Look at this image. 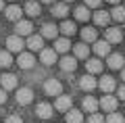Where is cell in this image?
I'll use <instances>...</instances> for the list:
<instances>
[{
    "instance_id": "6da1fadb",
    "label": "cell",
    "mask_w": 125,
    "mask_h": 123,
    "mask_svg": "<svg viewBox=\"0 0 125 123\" xmlns=\"http://www.w3.org/2000/svg\"><path fill=\"white\" fill-rule=\"evenodd\" d=\"M23 46H25V42H23L21 35L15 34V35H9V38H6V48H9V52H19L21 54Z\"/></svg>"
},
{
    "instance_id": "7a4b0ae2",
    "label": "cell",
    "mask_w": 125,
    "mask_h": 123,
    "mask_svg": "<svg viewBox=\"0 0 125 123\" xmlns=\"http://www.w3.org/2000/svg\"><path fill=\"white\" fill-rule=\"evenodd\" d=\"M44 92L50 94V96H61L62 94V84L58 81V79L52 77V79H48V81L44 84Z\"/></svg>"
},
{
    "instance_id": "3957f363",
    "label": "cell",
    "mask_w": 125,
    "mask_h": 123,
    "mask_svg": "<svg viewBox=\"0 0 125 123\" xmlns=\"http://www.w3.org/2000/svg\"><path fill=\"white\" fill-rule=\"evenodd\" d=\"M117 102H119V100H117L115 96H111V94H104V96L100 98V106H102V109L106 111L108 115L117 111Z\"/></svg>"
},
{
    "instance_id": "277c9868",
    "label": "cell",
    "mask_w": 125,
    "mask_h": 123,
    "mask_svg": "<svg viewBox=\"0 0 125 123\" xmlns=\"http://www.w3.org/2000/svg\"><path fill=\"white\" fill-rule=\"evenodd\" d=\"M104 40H106L108 44H119L121 40H123V34H121L119 27H108L104 31Z\"/></svg>"
},
{
    "instance_id": "5b68a950",
    "label": "cell",
    "mask_w": 125,
    "mask_h": 123,
    "mask_svg": "<svg viewBox=\"0 0 125 123\" xmlns=\"http://www.w3.org/2000/svg\"><path fill=\"white\" fill-rule=\"evenodd\" d=\"M21 15H23V11H21V6H17V4H10V6H6V11H4V17L9 19V21H21Z\"/></svg>"
},
{
    "instance_id": "8992f818",
    "label": "cell",
    "mask_w": 125,
    "mask_h": 123,
    "mask_svg": "<svg viewBox=\"0 0 125 123\" xmlns=\"http://www.w3.org/2000/svg\"><path fill=\"white\" fill-rule=\"evenodd\" d=\"M96 86H98V81H96V79H94L90 73H85L83 77H79V88H81V90H85V92H92Z\"/></svg>"
},
{
    "instance_id": "52a82bcc",
    "label": "cell",
    "mask_w": 125,
    "mask_h": 123,
    "mask_svg": "<svg viewBox=\"0 0 125 123\" xmlns=\"http://www.w3.org/2000/svg\"><path fill=\"white\" fill-rule=\"evenodd\" d=\"M98 86H100V90H102L104 94H111L113 90L117 88V84H115V77H111V75H104V77L98 81Z\"/></svg>"
},
{
    "instance_id": "ba28073f",
    "label": "cell",
    "mask_w": 125,
    "mask_h": 123,
    "mask_svg": "<svg viewBox=\"0 0 125 123\" xmlns=\"http://www.w3.org/2000/svg\"><path fill=\"white\" fill-rule=\"evenodd\" d=\"M58 65H61L62 71H67V73H71V71L77 69V58L75 56H62L61 61H58Z\"/></svg>"
},
{
    "instance_id": "9c48e42d",
    "label": "cell",
    "mask_w": 125,
    "mask_h": 123,
    "mask_svg": "<svg viewBox=\"0 0 125 123\" xmlns=\"http://www.w3.org/2000/svg\"><path fill=\"white\" fill-rule=\"evenodd\" d=\"M0 86H2V90H15L17 88V77L13 73H4L0 77Z\"/></svg>"
},
{
    "instance_id": "30bf717a",
    "label": "cell",
    "mask_w": 125,
    "mask_h": 123,
    "mask_svg": "<svg viewBox=\"0 0 125 123\" xmlns=\"http://www.w3.org/2000/svg\"><path fill=\"white\" fill-rule=\"evenodd\" d=\"M17 63H19L21 69H31L33 63H36V58H33V54H29V52H21L19 58H17Z\"/></svg>"
},
{
    "instance_id": "8fae6325",
    "label": "cell",
    "mask_w": 125,
    "mask_h": 123,
    "mask_svg": "<svg viewBox=\"0 0 125 123\" xmlns=\"http://www.w3.org/2000/svg\"><path fill=\"white\" fill-rule=\"evenodd\" d=\"M31 100H33V92H31L29 88H21L17 92V102H19V104L25 106V104H29Z\"/></svg>"
},
{
    "instance_id": "7c38bea8",
    "label": "cell",
    "mask_w": 125,
    "mask_h": 123,
    "mask_svg": "<svg viewBox=\"0 0 125 123\" xmlns=\"http://www.w3.org/2000/svg\"><path fill=\"white\" fill-rule=\"evenodd\" d=\"M94 50H96L98 56H111V44H108L106 40H98L94 44Z\"/></svg>"
},
{
    "instance_id": "4fadbf2b",
    "label": "cell",
    "mask_w": 125,
    "mask_h": 123,
    "mask_svg": "<svg viewBox=\"0 0 125 123\" xmlns=\"http://www.w3.org/2000/svg\"><path fill=\"white\" fill-rule=\"evenodd\" d=\"M98 106H100V102L96 100V98H92V96H85V98H83V102H81V109L88 111L90 115L96 113V109H98Z\"/></svg>"
},
{
    "instance_id": "5bb4252c",
    "label": "cell",
    "mask_w": 125,
    "mask_h": 123,
    "mask_svg": "<svg viewBox=\"0 0 125 123\" xmlns=\"http://www.w3.org/2000/svg\"><path fill=\"white\" fill-rule=\"evenodd\" d=\"M40 61L44 65H54V61H56V50L54 48H44L42 54H40Z\"/></svg>"
},
{
    "instance_id": "9a60e30c",
    "label": "cell",
    "mask_w": 125,
    "mask_h": 123,
    "mask_svg": "<svg viewBox=\"0 0 125 123\" xmlns=\"http://www.w3.org/2000/svg\"><path fill=\"white\" fill-rule=\"evenodd\" d=\"M31 29H33L31 21H19L17 25H15V31H17V35H33V34H31Z\"/></svg>"
},
{
    "instance_id": "2e32d148",
    "label": "cell",
    "mask_w": 125,
    "mask_h": 123,
    "mask_svg": "<svg viewBox=\"0 0 125 123\" xmlns=\"http://www.w3.org/2000/svg\"><path fill=\"white\" fill-rule=\"evenodd\" d=\"M111 19H113L111 13H106V11H96V15H94V21H96L98 27H106Z\"/></svg>"
},
{
    "instance_id": "e0dca14e",
    "label": "cell",
    "mask_w": 125,
    "mask_h": 123,
    "mask_svg": "<svg viewBox=\"0 0 125 123\" xmlns=\"http://www.w3.org/2000/svg\"><path fill=\"white\" fill-rule=\"evenodd\" d=\"M36 115L40 119H50V117H52V106H50L48 102H40L38 109H36Z\"/></svg>"
},
{
    "instance_id": "ac0fdd59",
    "label": "cell",
    "mask_w": 125,
    "mask_h": 123,
    "mask_svg": "<svg viewBox=\"0 0 125 123\" xmlns=\"http://www.w3.org/2000/svg\"><path fill=\"white\" fill-rule=\"evenodd\" d=\"M123 63H125V58L121 56L119 52H113L111 56H108V67H111V69H121L123 71Z\"/></svg>"
},
{
    "instance_id": "d6986e66",
    "label": "cell",
    "mask_w": 125,
    "mask_h": 123,
    "mask_svg": "<svg viewBox=\"0 0 125 123\" xmlns=\"http://www.w3.org/2000/svg\"><path fill=\"white\" fill-rule=\"evenodd\" d=\"M27 46H29V50H44V38L42 35H29Z\"/></svg>"
},
{
    "instance_id": "ffe728a7",
    "label": "cell",
    "mask_w": 125,
    "mask_h": 123,
    "mask_svg": "<svg viewBox=\"0 0 125 123\" xmlns=\"http://www.w3.org/2000/svg\"><path fill=\"white\" fill-rule=\"evenodd\" d=\"M54 109L56 111H71V98L69 96H58L56 98V102H54Z\"/></svg>"
},
{
    "instance_id": "44dd1931",
    "label": "cell",
    "mask_w": 125,
    "mask_h": 123,
    "mask_svg": "<svg viewBox=\"0 0 125 123\" xmlns=\"http://www.w3.org/2000/svg\"><path fill=\"white\" fill-rule=\"evenodd\" d=\"M85 69H88L90 75L92 73H100V71H102V63H100L98 58H88V61H85Z\"/></svg>"
},
{
    "instance_id": "7402d4cb",
    "label": "cell",
    "mask_w": 125,
    "mask_h": 123,
    "mask_svg": "<svg viewBox=\"0 0 125 123\" xmlns=\"http://www.w3.org/2000/svg\"><path fill=\"white\" fill-rule=\"evenodd\" d=\"M56 31H58V27L56 25H52V23H44L42 25V38H56Z\"/></svg>"
},
{
    "instance_id": "603a6c76",
    "label": "cell",
    "mask_w": 125,
    "mask_h": 123,
    "mask_svg": "<svg viewBox=\"0 0 125 123\" xmlns=\"http://www.w3.org/2000/svg\"><path fill=\"white\" fill-rule=\"evenodd\" d=\"M81 38H83L85 44H88V42H98V40H96V29H94V27H83V29H81Z\"/></svg>"
},
{
    "instance_id": "cb8c5ba5",
    "label": "cell",
    "mask_w": 125,
    "mask_h": 123,
    "mask_svg": "<svg viewBox=\"0 0 125 123\" xmlns=\"http://www.w3.org/2000/svg\"><path fill=\"white\" fill-rule=\"evenodd\" d=\"M69 48H71V42H69L67 38H58L56 42H54V50H56V52H67Z\"/></svg>"
},
{
    "instance_id": "d4e9b609",
    "label": "cell",
    "mask_w": 125,
    "mask_h": 123,
    "mask_svg": "<svg viewBox=\"0 0 125 123\" xmlns=\"http://www.w3.org/2000/svg\"><path fill=\"white\" fill-rule=\"evenodd\" d=\"M25 13L29 15V17H38V15H40V4H38L36 0H29L25 4Z\"/></svg>"
},
{
    "instance_id": "484cf974",
    "label": "cell",
    "mask_w": 125,
    "mask_h": 123,
    "mask_svg": "<svg viewBox=\"0 0 125 123\" xmlns=\"http://www.w3.org/2000/svg\"><path fill=\"white\" fill-rule=\"evenodd\" d=\"M67 123H83V115H81V111L71 109L67 113Z\"/></svg>"
},
{
    "instance_id": "4316f807",
    "label": "cell",
    "mask_w": 125,
    "mask_h": 123,
    "mask_svg": "<svg viewBox=\"0 0 125 123\" xmlns=\"http://www.w3.org/2000/svg\"><path fill=\"white\" fill-rule=\"evenodd\" d=\"M67 13H69V9H67V4H65V2H61V4H54V6H52V15H54V17L65 19V17H67Z\"/></svg>"
},
{
    "instance_id": "83f0119b",
    "label": "cell",
    "mask_w": 125,
    "mask_h": 123,
    "mask_svg": "<svg viewBox=\"0 0 125 123\" xmlns=\"http://www.w3.org/2000/svg\"><path fill=\"white\" fill-rule=\"evenodd\" d=\"M75 58H88V44H85V42H81V44H75Z\"/></svg>"
},
{
    "instance_id": "f1b7e54d",
    "label": "cell",
    "mask_w": 125,
    "mask_h": 123,
    "mask_svg": "<svg viewBox=\"0 0 125 123\" xmlns=\"http://www.w3.org/2000/svg\"><path fill=\"white\" fill-rule=\"evenodd\" d=\"M75 19H77V21H88V19H90V11H88L85 4L75 9Z\"/></svg>"
},
{
    "instance_id": "f546056e",
    "label": "cell",
    "mask_w": 125,
    "mask_h": 123,
    "mask_svg": "<svg viewBox=\"0 0 125 123\" xmlns=\"http://www.w3.org/2000/svg\"><path fill=\"white\" fill-rule=\"evenodd\" d=\"M61 31H62L65 35H73V34L77 31V27H75V23H73V21H62Z\"/></svg>"
},
{
    "instance_id": "4dcf8cb0",
    "label": "cell",
    "mask_w": 125,
    "mask_h": 123,
    "mask_svg": "<svg viewBox=\"0 0 125 123\" xmlns=\"http://www.w3.org/2000/svg\"><path fill=\"white\" fill-rule=\"evenodd\" d=\"M13 65V56L9 50H0V67H10Z\"/></svg>"
},
{
    "instance_id": "1f68e13d",
    "label": "cell",
    "mask_w": 125,
    "mask_h": 123,
    "mask_svg": "<svg viewBox=\"0 0 125 123\" xmlns=\"http://www.w3.org/2000/svg\"><path fill=\"white\" fill-rule=\"evenodd\" d=\"M111 17L115 19V21H125V9L123 6H115V9H113V13H111Z\"/></svg>"
},
{
    "instance_id": "d6a6232c",
    "label": "cell",
    "mask_w": 125,
    "mask_h": 123,
    "mask_svg": "<svg viewBox=\"0 0 125 123\" xmlns=\"http://www.w3.org/2000/svg\"><path fill=\"white\" fill-rule=\"evenodd\" d=\"M106 123H125V119H123V115H119V113H111L106 117Z\"/></svg>"
},
{
    "instance_id": "836d02e7",
    "label": "cell",
    "mask_w": 125,
    "mask_h": 123,
    "mask_svg": "<svg viewBox=\"0 0 125 123\" xmlns=\"http://www.w3.org/2000/svg\"><path fill=\"white\" fill-rule=\"evenodd\" d=\"M88 123H106V119H104L102 115H98V113H94V115H90Z\"/></svg>"
},
{
    "instance_id": "e575fe53",
    "label": "cell",
    "mask_w": 125,
    "mask_h": 123,
    "mask_svg": "<svg viewBox=\"0 0 125 123\" xmlns=\"http://www.w3.org/2000/svg\"><path fill=\"white\" fill-rule=\"evenodd\" d=\"M100 2H102V0H85V6H90V9H98Z\"/></svg>"
},
{
    "instance_id": "d590c367",
    "label": "cell",
    "mask_w": 125,
    "mask_h": 123,
    "mask_svg": "<svg viewBox=\"0 0 125 123\" xmlns=\"http://www.w3.org/2000/svg\"><path fill=\"white\" fill-rule=\"evenodd\" d=\"M4 123H21V117H17V115H9Z\"/></svg>"
},
{
    "instance_id": "8d00e7d4",
    "label": "cell",
    "mask_w": 125,
    "mask_h": 123,
    "mask_svg": "<svg viewBox=\"0 0 125 123\" xmlns=\"http://www.w3.org/2000/svg\"><path fill=\"white\" fill-rule=\"evenodd\" d=\"M6 90H2V88H0V104H4V102H6Z\"/></svg>"
},
{
    "instance_id": "74e56055",
    "label": "cell",
    "mask_w": 125,
    "mask_h": 123,
    "mask_svg": "<svg viewBox=\"0 0 125 123\" xmlns=\"http://www.w3.org/2000/svg\"><path fill=\"white\" fill-rule=\"evenodd\" d=\"M119 98H121V100H125V86H121V88H119Z\"/></svg>"
},
{
    "instance_id": "f35d334b",
    "label": "cell",
    "mask_w": 125,
    "mask_h": 123,
    "mask_svg": "<svg viewBox=\"0 0 125 123\" xmlns=\"http://www.w3.org/2000/svg\"><path fill=\"white\" fill-rule=\"evenodd\" d=\"M0 11H6L4 9V0H0Z\"/></svg>"
},
{
    "instance_id": "ab89813d",
    "label": "cell",
    "mask_w": 125,
    "mask_h": 123,
    "mask_svg": "<svg viewBox=\"0 0 125 123\" xmlns=\"http://www.w3.org/2000/svg\"><path fill=\"white\" fill-rule=\"evenodd\" d=\"M106 2H111V4H117V2H119V0H106Z\"/></svg>"
},
{
    "instance_id": "60d3db41",
    "label": "cell",
    "mask_w": 125,
    "mask_h": 123,
    "mask_svg": "<svg viewBox=\"0 0 125 123\" xmlns=\"http://www.w3.org/2000/svg\"><path fill=\"white\" fill-rule=\"evenodd\" d=\"M121 77H123V81H125V69H123V71H121Z\"/></svg>"
},
{
    "instance_id": "b9f144b4",
    "label": "cell",
    "mask_w": 125,
    "mask_h": 123,
    "mask_svg": "<svg viewBox=\"0 0 125 123\" xmlns=\"http://www.w3.org/2000/svg\"><path fill=\"white\" fill-rule=\"evenodd\" d=\"M42 2H54V0H42Z\"/></svg>"
},
{
    "instance_id": "7bdbcfd3",
    "label": "cell",
    "mask_w": 125,
    "mask_h": 123,
    "mask_svg": "<svg viewBox=\"0 0 125 123\" xmlns=\"http://www.w3.org/2000/svg\"><path fill=\"white\" fill-rule=\"evenodd\" d=\"M65 2H71V0H65Z\"/></svg>"
},
{
    "instance_id": "ee69618b",
    "label": "cell",
    "mask_w": 125,
    "mask_h": 123,
    "mask_svg": "<svg viewBox=\"0 0 125 123\" xmlns=\"http://www.w3.org/2000/svg\"><path fill=\"white\" fill-rule=\"evenodd\" d=\"M10 2H15V0H10Z\"/></svg>"
}]
</instances>
